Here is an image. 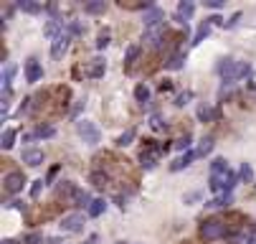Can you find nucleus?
I'll list each match as a JSON object with an SVG mask.
<instances>
[{
  "instance_id": "f257e3e1",
  "label": "nucleus",
  "mask_w": 256,
  "mask_h": 244,
  "mask_svg": "<svg viewBox=\"0 0 256 244\" xmlns=\"http://www.w3.org/2000/svg\"><path fill=\"white\" fill-rule=\"evenodd\" d=\"M216 72L221 74L224 84H234V82H238V74H241V61H236V59H221V61H218V66H216Z\"/></svg>"
},
{
  "instance_id": "f03ea898",
  "label": "nucleus",
  "mask_w": 256,
  "mask_h": 244,
  "mask_svg": "<svg viewBox=\"0 0 256 244\" xmlns=\"http://www.w3.org/2000/svg\"><path fill=\"white\" fill-rule=\"evenodd\" d=\"M76 132H79V137L86 143V145H99V140H102V130L94 125V122H89V120H79L76 122Z\"/></svg>"
},
{
  "instance_id": "7ed1b4c3",
  "label": "nucleus",
  "mask_w": 256,
  "mask_h": 244,
  "mask_svg": "<svg viewBox=\"0 0 256 244\" xmlns=\"http://www.w3.org/2000/svg\"><path fill=\"white\" fill-rule=\"evenodd\" d=\"M221 236H226V224H224L221 219H208V221H203V226H200V239L216 241V239H221Z\"/></svg>"
},
{
  "instance_id": "20e7f679",
  "label": "nucleus",
  "mask_w": 256,
  "mask_h": 244,
  "mask_svg": "<svg viewBox=\"0 0 256 244\" xmlns=\"http://www.w3.org/2000/svg\"><path fill=\"white\" fill-rule=\"evenodd\" d=\"M84 214H79V211H74V214H66L64 219H61V231H66V234H79V231H84Z\"/></svg>"
},
{
  "instance_id": "39448f33",
  "label": "nucleus",
  "mask_w": 256,
  "mask_h": 244,
  "mask_svg": "<svg viewBox=\"0 0 256 244\" xmlns=\"http://www.w3.org/2000/svg\"><path fill=\"white\" fill-rule=\"evenodd\" d=\"M23 186H26V176L20 170H10V173H6V178H3V188H6V193H18V191H23Z\"/></svg>"
},
{
  "instance_id": "423d86ee",
  "label": "nucleus",
  "mask_w": 256,
  "mask_h": 244,
  "mask_svg": "<svg viewBox=\"0 0 256 244\" xmlns=\"http://www.w3.org/2000/svg\"><path fill=\"white\" fill-rule=\"evenodd\" d=\"M68 41H71V33L68 31H64L61 36H56L54 41H51V59H64V54L68 51Z\"/></svg>"
},
{
  "instance_id": "0eeeda50",
  "label": "nucleus",
  "mask_w": 256,
  "mask_h": 244,
  "mask_svg": "<svg viewBox=\"0 0 256 244\" xmlns=\"http://www.w3.org/2000/svg\"><path fill=\"white\" fill-rule=\"evenodd\" d=\"M196 13V3H193V0H180V3H178V11H175V21L180 23V26H186L188 28V18Z\"/></svg>"
},
{
  "instance_id": "6e6552de",
  "label": "nucleus",
  "mask_w": 256,
  "mask_h": 244,
  "mask_svg": "<svg viewBox=\"0 0 256 244\" xmlns=\"http://www.w3.org/2000/svg\"><path fill=\"white\" fill-rule=\"evenodd\" d=\"M162 21H165V11H162L160 6H152V8H148V11H144V16H142V23H144V28H155V26H162Z\"/></svg>"
},
{
  "instance_id": "1a4fd4ad",
  "label": "nucleus",
  "mask_w": 256,
  "mask_h": 244,
  "mask_svg": "<svg viewBox=\"0 0 256 244\" xmlns=\"http://www.w3.org/2000/svg\"><path fill=\"white\" fill-rule=\"evenodd\" d=\"M162 39H165V23H162V26H155V28H144V36H142V41L148 44V46L158 49V46L162 44Z\"/></svg>"
},
{
  "instance_id": "9d476101",
  "label": "nucleus",
  "mask_w": 256,
  "mask_h": 244,
  "mask_svg": "<svg viewBox=\"0 0 256 244\" xmlns=\"http://www.w3.org/2000/svg\"><path fill=\"white\" fill-rule=\"evenodd\" d=\"M41 77H44V66L38 64V59H36V56H30L26 61V82L28 84H36Z\"/></svg>"
},
{
  "instance_id": "9b49d317",
  "label": "nucleus",
  "mask_w": 256,
  "mask_h": 244,
  "mask_svg": "<svg viewBox=\"0 0 256 244\" xmlns=\"http://www.w3.org/2000/svg\"><path fill=\"white\" fill-rule=\"evenodd\" d=\"M20 160H23L26 165H30V168H38V165H44V150H38V148H26V150L20 153Z\"/></svg>"
},
{
  "instance_id": "f8f14e48",
  "label": "nucleus",
  "mask_w": 256,
  "mask_h": 244,
  "mask_svg": "<svg viewBox=\"0 0 256 244\" xmlns=\"http://www.w3.org/2000/svg\"><path fill=\"white\" fill-rule=\"evenodd\" d=\"M160 153H162V148H152V150H142V155H140V165H142L144 170H152V168L158 165V158H160Z\"/></svg>"
},
{
  "instance_id": "ddd939ff",
  "label": "nucleus",
  "mask_w": 256,
  "mask_h": 244,
  "mask_svg": "<svg viewBox=\"0 0 256 244\" xmlns=\"http://www.w3.org/2000/svg\"><path fill=\"white\" fill-rule=\"evenodd\" d=\"M196 158H198V153H196V150H188V153H182V155H180V158H178L175 163H170V170H172V173H178V170H182V168H188V165H190V163H193Z\"/></svg>"
},
{
  "instance_id": "4468645a",
  "label": "nucleus",
  "mask_w": 256,
  "mask_h": 244,
  "mask_svg": "<svg viewBox=\"0 0 256 244\" xmlns=\"http://www.w3.org/2000/svg\"><path fill=\"white\" fill-rule=\"evenodd\" d=\"M104 72H106V61L102 59V56H96V59H92V66H89V77L92 79H99V77H104Z\"/></svg>"
},
{
  "instance_id": "2eb2a0df",
  "label": "nucleus",
  "mask_w": 256,
  "mask_h": 244,
  "mask_svg": "<svg viewBox=\"0 0 256 244\" xmlns=\"http://www.w3.org/2000/svg\"><path fill=\"white\" fill-rule=\"evenodd\" d=\"M210 28H213V23L206 18L200 26H198V31H196V36H193V41H190V46H198L200 41H206L208 39V33H210Z\"/></svg>"
},
{
  "instance_id": "dca6fc26",
  "label": "nucleus",
  "mask_w": 256,
  "mask_h": 244,
  "mask_svg": "<svg viewBox=\"0 0 256 244\" xmlns=\"http://www.w3.org/2000/svg\"><path fill=\"white\" fill-rule=\"evenodd\" d=\"M182 66H186V54H182V51H175V54L165 61L168 72H178V69H182Z\"/></svg>"
},
{
  "instance_id": "f3484780",
  "label": "nucleus",
  "mask_w": 256,
  "mask_h": 244,
  "mask_svg": "<svg viewBox=\"0 0 256 244\" xmlns=\"http://www.w3.org/2000/svg\"><path fill=\"white\" fill-rule=\"evenodd\" d=\"M234 203V193H221L210 201H206V208H218V206H231Z\"/></svg>"
},
{
  "instance_id": "a211bd4d",
  "label": "nucleus",
  "mask_w": 256,
  "mask_h": 244,
  "mask_svg": "<svg viewBox=\"0 0 256 244\" xmlns=\"http://www.w3.org/2000/svg\"><path fill=\"white\" fill-rule=\"evenodd\" d=\"M231 168H228V163H226V158H213L210 160V176H224V173H228Z\"/></svg>"
},
{
  "instance_id": "6ab92c4d",
  "label": "nucleus",
  "mask_w": 256,
  "mask_h": 244,
  "mask_svg": "<svg viewBox=\"0 0 256 244\" xmlns=\"http://www.w3.org/2000/svg\"><path fill=\"white\" fill-rule=\"evenodd\" d=\"M218 117H221V110H210V107H206V104L198 107V120L200 122H210V120H218Z\"/></svg>"
},
{
  "instance_id": "aec40b11",
  "label": "nucleus",
  "mask_w": 256,
  "mask_h": 244,
  "mask_svg": "<svg viewBox=\"0 0 256 244\" xmlns=\"http://www.w3.org/2000/svg\"><path fill=\"white\" fill-rule=\"evenodd\" d=\"M104 211H106V201H104V198H94V201H92V206L86 208V214H89L92 219H96V216H102Z\"/></svg>"
},
{
  "instance_id": "412c9836",
  "label": "nucleus",
  "mask_w": 256,
  "mask_h": 244,
  "mask_svg": "<svg viewBox=\"0 0 256 244\" xmlns=\"http://www.w3.org/2000/svg\"><path fill=\"white\" fill-rule=\"evenodd\" d=\"M58 193H61L64 198H68V201H71V198H74V196L79 193V188H76L74 183H71V181H58Z\"/></svg>"
},
{
  "instance_id": "4be33fe9",
  "label": "nucleus",
  "mask_w": 256,
  "mask_h": 244,
  "mask_svg": "<svg viewBox=\"0 0 256 244\" xmlns=\"http://www.w3.org/2000/svg\"><path fill=\"white\" fill-rule=\"evenodd\" d=\"M92 201H94V198L89 196V191H82V188H79V193H76L74 198H71V203L79 206V208H89V206H92Z\"/></svg>"
},
{
  "instance_id": "5701e85b",
  "label": "nucleus",
  "mask_w": 256,
  "mask_h": 244,
  "mask_svg": "<svg viewBox=\"0 0 256 244\" xmlns=\"http://www.w3.org/2000/svg\"><path fill=\"white\" fill-rule=\"evenodd\" d=\"M16 72H18V66H16V64H6V69H3V89H10Z\"/></svg>"
},
{
  "instance_id": "b1692460",
  "label": "nucleus",
  "mask_w": 256,
  "mask_h": 244,
  "mask_svg": "<svg viewBox=\"0 0 256 244\" xmlns=\"http://www.w3.org/2000/svg\"><path fill=\"white\" fill-rule=\"evenodd\" d=\"M134 99H137L140 104H148V102H150V87H148V84H137V87H134Z\"/></svg>"
},
{
  "instance_id": "393cba45",
  "label": "nucleus",
  "mask_w": 256,
  "mask_h": 244,
  "mask_svg": "<svg viewBox=\"0 0 256 244\" xmlns=\"http://www.w3.org/2000/svg\"><path fill=\"white\" fill-rule=\"evenodd\" d=\"M16 135H18V132H16L13 127H8V130L3 132V140H0V148H3V150H10V148L16 145Z\"/></svg>"
},
{
  "instance_id": "a878e982",
  "label": "nucleus",
  "mask_w": 256,
  "mask_h": 244,
  "mask_svg": "<svg viewBox=\"0 0 256 244\" xmlns=\"http://www.w3.org/2000/svg\"><path fill=\"white\" fill-rule=\"evenodd\" d=\"M104 11H106L104 0H92V3L84 6V13H89V16H96V13H104Z\"/></svg>"
},
{
  "instance_id": "bb28decb",
  "label": "nucleus",
  "mask_w": 256,
  "mask_h": 244,
  "mask_svg": "<svg viewBox=\"0 0 256 244\" xmlns=\"http://www.w3.org/2000/svg\"><path fill=\"white\" fill-rule=\"evenodd\" d=\"M16 8H18V11H23V13H30V16L41 13V6H38V3H33V0H20V3H18Z\"/></svg>"
},
{
  "instance_id": "cd10ccee",
  "label": "nucleus",
  "mask_w": 256,
  "mask_h": 244,
  "mask_svg": "<svg viewBox=\"0 0 256 244\" xmlns=\"http://www.w3.org/2000/svg\"><path fill=\"white\" fill-rule=\"evenodd\" d=\"M213 143H216V140H213L210 135H208V137H203V140L198 143V150H196V153H198V158H206V155L213 150Z\"/></svg>"
},
{
  "instance_id": "c85d7f7f",
  "label": "nucleus",
  "mask_w": 256,
  "mask_h": 244,
  "mask_svg": "<svg viewBox=\"0 0 256 244\" xmlns=\"http://www.w3.org/2000/svg\"><path fill=\"white\" fill-rule=\"evenodd\" d=\"M238 176H241L244 183H256V181H254V168H251V163H241Z\"/></svg>"
},
{
  "instance_id": "c756f323",
  "label": "nucleus",
  "mask_w": 256,
  "mask_h": 244,
  "mask_svg": "<svg viewBox=\"0 0 256 244\" xmlns=\"http://www.w3.org/2000/svg\"><path fill=\"white\" fill-rule=\"evenodd\" d=\"M132 140H134V127H127V130L117 137V148H127Z\"/></svg>"
},
{
  "instance_id": "7c9ffc66",
  "label": "nucleus",
  "mask_w": 256,
  "mask_h": 244,
  "mask_svg": "<svg viewBox=\"0 0 256 244\" xmlns=\"http://www.w3.org/2000/svg\"><path fill=\"white\" fill-rule=\"evenodd\" d=\"M140 54H142V49H140L137 44H132V46L127 49V54H124V64H127V66H132V64L140 59Z\"/></svg>"
},
{
  "instance_id": "2f4dec72",
  "label": "nucleus",
  "mask_w": 256,
  "mask_h": 244,
  "mask_svg": "<svg viewBox=\"0 0 256 244\" xmlns=\"http://www.w3.org/2000/svg\"><path fill=\"white\" fill-rule=\"evenodd\" d=\"M33 132H36V137H54L56 135V127L54 125H38Z\"/></svg>"
},
{
  "instance_id": "473e14b6",
  "label": "nucleus",
  "mask_w": 256,
  "mask_h": 244,
  "mask_svg": "<svg viewBox=\"0 0 256 244\" xmlns=\"http://www.w3.org/2000/svg\"><path fill=\"white\" fill-rule=\"evenodd\" d=\"M190 145H193V137L190 135H186V137H180V140H175V150H182V153H188L190 150Z\"/></svg>"
},
{
  "instance_id": "72a5a7b5",
  "label": "nucleus",
  "mask_w": 256,
  "mask_h": 244,
  "mask_svg": "<svg viewBox=\"0 0 256 244\" xmlns=\"http://www.w3.org/2000/svg\"><path fill=\"white\" fill-rule=\"evenodd\" d=\"M109 41H112V33H109V28H104L102 33H99V39H96V49L102 51V49H106L109 46Z\"/></svg>"
},
{
  "instance_id": "f704fd0d",
  "label": "nucleus",
  "mask_w": 256,
  "mask_h": 244,
  "mask_svg": "<svg viewBox=\"0 0 256 244\" xmlns=\"http://www.w3.org/2000/svg\"><path fill=\"white\" fill-rule=\"evenodd\" d=\"M44 183H46L44 178H36V181L30 183V198H38V196H41V188H44Z\"/></svg>"
},
{
  "instance_id": "c9c22d12",
  "label": "nucleus",
  "mask_w": 256,
  "mask_h": 244,
  "mask_svg": "<svg viewBox=\"0 0 256 244\" xmlns=\"http://www.w3.org/2000/svg\"><path fill=\"white\" fill-rule=\"evenodd\" d=\"M106 181H109L106 173H99V170L92 173V183H94V186H106Z\"/></svg>"
},
{
  "instance_id": "e433bc0d",
  "label": "nucleus",
  "mask_w": 256,
  "mask_h": 244,
  "mask_svg": "<svg viewBox=\"0 0 256 244\" xmlns=\"http://www.w3.org/2000/svg\"><path fill=\"white\" fill-rule=\"evenodd\" d=\"M66 31L71 33V36H82V31H84V28H82V23H79V21H68Z\"/></svg>"
},
{
  "instance_id": "4c0bfd02",
  "label": "nucleus",
  "mask_w": 256,
  "mask_h": 244,
  "mask_svg": "<svg viewBox=\"0 0 256 244\" xmlns=\"http://www.w3.org/2000/svg\"><path fill=\"white\" fill-rule=\"evenodd\" d=\"M193 97V92H182V94H178L175 97V104H178V107H182V104H188V99Z\"/></svg>"
},
{
  "instance_id": "58836bf2",
  "label": "nucleus",
  "mask_w": 256,
  "mask_h": 244,
  "mask_svg": "<svg viewBox=\"0 0 256 244\" xmlns=\"http://www.w3.org/2000/svg\"><path fill=\"white\" fill-rule=\"evenodd\" d=\"M238 21H241V11H236V13L226 21V26H224V28H236V26H238Z\"/></svg>"
},
{
  "instance_id": "ea45409f",
  "label": "nucleus",
  "mask_w": 256,
  "mask_h": 244,
  "mask_svg": "<svg viewBox=\"0 0 256 244\" xmlns=\"http://www.w3.org/2000/svg\"><path fill=\"white\" fill-rule=\"evenodd\" d=\"M251 77V64L248 61H241V74H238V79H248Z\"/></svg>"
},
{
  "instance_id": "a19ab883",
  "label": "nucleus",
  "mask_w": 256,
  "mask_h": 244,
  "mask_svg": "<svg viewBox=\"0 0 256 244\" xmlns=\"http://www.w3.org/2000/svg\"><path fill=\"white\" fill-rule=\"evenodd\" d=\"M33 110V97H28V99H23V104H20V115H28Z\"/></svg>"
},
{
  "instance_id": "79ce46f5",
  "label": "nucleus",
  "mask_w": 256,
  "mask_h": 244,
  "mask_svg": "<svg viewBox=\"0 0 256 244\" xmlns=\"http://www.w3.org/2000/svg\"><path fill=\"white\" fill-rule=\"evenodd\" d=\"M150 127H152V130H162V127H165V125H162V117H160V115H152V117H150Z\"/></svg>"
},
{
  "instance_id": "37998d69",
  "label": "nucleus",
  "mask_w": 256,
  "mask_h": 244,
  "mask_svg": "<svg viewBox=\"0 0 256 244\" xmlns=\"http://www.w3.org/2000/svg\"><path fill=\"white\" fill-rule=\"evenodd\" d=\"M206 6L213 8V11H221L224 8V0H206Z\"/></svg>"
},
{
  "instance_id": "c03bdc74",
  "label": "nucleus",
  "mask_w": 256,
  "mask_h": 244,
  "mask_svg": "<svg viewBox=\"0 0 256 244\" xmlns=\"http://www.w3.org/2000/svg\"><path fill=\"white\" fill-rule=\"evenodd\" d=\"M200 198H203V193L200 191H193V193L186 196V203H193V201H200Z\"/></svg>"
},
{
  "instance_id": "a18cd8bd",
  "label": "nucleus",
  "mask_w": 256,
  "mask_h": 244,
  "mask_svg": "<svg viewBox=\"0 0 256 244\" xmlns=\"http://www.w3.org/2000/svg\"><path fill=\"white\" fill-rule=\"evenodd\" d=\"M41 239H44L41 234H28V236H26V244H38Z\"/></svg>"
},
{
  "instance_id": "49530a36",
  "label": "nucleus",
  "mask_w": 256,
  "mask_h": 244,
  "mask_svg": "<svg viewBox=\"0 0 256 244\" xmlns=\"http://www.w3.org/2000/svg\"><path fill=\"white\" fill-rule=\"evenodd\" d=\"M8 208H18V211H26V203L16 198V201H10V203H8Z\"/></svg>"
},
{
  "instance_id": "de8ad7c7",
  "label": "nucleus",
  "mask_w": 256,
  "mask_h": 244,
  "mask_svg": "<svg viewBox=\"0 0 256 244\" xmlns=\"http://www.w3.org/2000/svg\"><path fill=\"white\" fill-rule=\"evenodd\" d=\"M84 104H86V102H84V99H79V102H76V107L71 110V117H76V115H79V112L84 110Z\"/></svg>"
},
{
  "instance_id": "09e8293b",
  "label": "nucleus",
  "mask_w": 256,
  "mask_h": 244,
  "mask_svg": "<svg viewBox=\"0 0 256 244\" xmlns=\"http://www.w3.org/2000/svg\"><path fill=\"white\" fill-rule=\"evenodd\" d=\"M56 170H58V168H51V170H48V176H46V183H51V181H54V176H56Z\"/></svg>"
},
{
  "instance_id": "8fccbe9b",
  "label": "nucleus",
  "mask_w": 256,
  "mask_h": 244,
  "mask_svg": "<svg viewBox=\"0 0 256 244\" xmlns=\"http://www.w3.org/2000/svg\"><path fill=\"white\" fill-rule=\"evenodd\" d=\"M0 244H20V241H18V239H3Z\"/></svg>"
},
{
  "instance_id": "3c124183",
  "label": "nucleus",
  "mask_w": 256,
  "mask_h": 244,
  "mask_svg": "<svg viewBox=\"0 0 256 244\" xmlns=\"http://www.w3.org/2000/svg\"><path fill=\"white\" fill-rule=\"evenodd\" d=\"M244 244H256V236H248V239H246Z\"/></svg>"
},
{
  "instance_id": "603ef678",
  "label": "nucleus",
  "mask_w": 256,
  "mask_h": 244,
  "mask_svg": "<svg viewBox=\"0 0 256 244\" xmlns=\"http://www.w3.org/2000/svg\"><path fill=\"white\" fill-rule=\"evenodd\" d=\"M254 186H256V183H254Z\"/></svg>"
}]
</instances>
